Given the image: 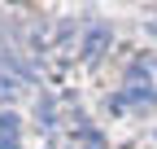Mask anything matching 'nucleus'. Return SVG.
Instances as JSON below:
<instances>
[{
	"mask_svg": "<svg viewBox=\"0 0 157 149\" xmlns=\"http://www.w3.org/2000/svg\"><path fill=\"white\" fill-rule=\"evenodd\" d=\"M127 92H131V101H153V70L144 66V62H135L131 70H127Z\"/></svg>",
	"mask_w": 157,
	"mask_h": 149,
	"instance_id": "1",
	"label": "nucleus"
},
{
	"mask_svg": "<svg viewBox=\"0 0 157 149\" xmlns=\"http://www.w3.org/2000/svg\"><path fill=\"white\" fill-rule=\"evenodd\" d=\"M0 149H17V119L0 114Z\"/></svg>",
	"mask_w": 157,
	"mask_h": 149,
	"instance_id": "2",
	"label": "nucleus"
}]
</instances>
